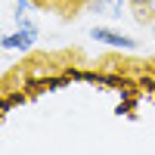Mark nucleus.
Returning a JSON list of instances; mask_svg holds the SVG:
<instances>
[{
	"label": "nucleus",
	"mask_w": 155,
	"mask_h": 155,
	"mask_svg": "<svg viewBox=\"0 0 155 155\" xmlns=\"http://www.w3.org/2000/svg\"><path fill=\"white\" fill-rule=\"evenodd\" d=\"M19 22H22V19H19ZM34 41H37V31L31 28L28 22H22L19 31H12V34L3 37V47H6V50H31Z\"/></svg>",
	"instance_id": "obj_1"
},
{
	"label": "nucleus",
	"mask_w": 155,
	"mask_h": 155,
	"mask_svg": "<svg viewBox=\"0 0 155 155\" xmlns=\"http://www.w3.org/2000/svg\"><path fill=\"white\" fill-rule=\"evenodd\" d=\"M90 34H93V41H102V44H109V47H118V50H140V44L134 41V37H127V34H118V31H112V28H93Z\"/></svg>",
	"instance_id": "obj_2"
},
{
	"label": "nucleus",
	"mask_w": 155,
	"mask_h": 155,
	"mask_svg": "<svg viewBox=\"0 0 155 155\" xmlns=\"http://www.w3.org/2000/svg\"><path fill=\"white\" fill-rule=\"evenodd\" d=\"M96 9H99V12H112V16H118V12H121V0H96Z\"/></svg>",
	"instance_id": "obj_3"
},
{
	"label": "nucleus",
	"mask_w": 155,
	"mask_h": 155,
	"mask_svg": "<svg viewBox=\"0 0 155 155\" xmlns=\"http://www.w3.org/2000/svg\"><path fill=\"white\" fill-rule=\"evenodd\" d=\"M146 9H149L152 16H155V0H146Z\"/></svg>",
	"instance_id": "obj_4"
},
{
	"label": "nucleus",
	"mask_w": 155,
	"mask_h": 155,
	"mask_svg": "<svg viewBox=\"0 0 155 155\" xmlns=\"http://www.w3.org/2000/svg\"><path fill=\"white\" fill-rule=\"evenodd\" d=\"M130 3H134V6H146V0H130Z\"/></svg>",
	"instance_id": "obj_5"
}]
</instances>
